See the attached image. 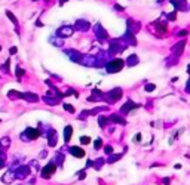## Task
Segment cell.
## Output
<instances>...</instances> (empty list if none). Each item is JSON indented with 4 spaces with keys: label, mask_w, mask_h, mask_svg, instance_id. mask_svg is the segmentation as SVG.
Masks as SVG:
<instances>
[{
    "label": "cell",
    "mask_w": 190,
    "mask_h": 185,
    "mask_svg": "<svg viewBox=\"0 0 190 185\" xmlns=\"http://www.w3.org/2000/svg\"><path fill=\"white\" fill-rule=\"evenodd\" d=\"M6 16H9V20L12 21V22H14L15 25L18 24V21H16V18L14 16V13H12V12H9V11H7V12H6Z\"/></svg>",
    "instance_id": "11"
},
{
    "label": "cell",
    "mask_w": 190,
    "mask_h": 185,
    "mask_svg": "<svg viewBox=\"0 0 190 185\" xmlns=\"http://www.w3.org/2000/svg\"><path fill=\"white\" fill-rule=\"evenodd\" d=\"M7 67H9V62H6V64H5V65L2 67V68H3V71H6V73H9V68H7Z\"/></svg>",
    "instance_id": "15"
},
{
    "label": "cell",
    "mask_w": 190,
    "mask_h": 185,
    "mask_svg": "<svg viewBox=\"0 0 190 185\" xmlns=\"http://www.w3.org/2000/svg\"><path fill=\"white\" fill-rule=\"evenodd\" d=\"M0 51H2V46H0Z\"/></svg>",
    "instance_id": "21"
},
{
    "label": "cell",
    "mask_w": 190,
    "mask_h": 185,
    "mask_svg": "<svg viewBox=\"0 0 190 185\" xmlns=\"http://www.w3.org/2000/svg\"><path fill=\"white\" fill-rule=\"evenodd\" d=\"M14 173H6V176H3V178H2V181H3V182H6V184H9V182H12V181H14Z\"/></svg>",
    "instance_id": "9"
},
{
    "label": "cell",
    "mask_w": 190,
    "mask_h": 185,
    "mask_svg": "<svg viewBox=\"0 0 190 185\" xmlns=\"http://www.w3.org/2000/svg\"><path fill=\"white\" fill-rule=\"evenodd\" d=\"M153 89H155V86H153V85H149V86H147V90H153Z\"/></svg>",
    "instance_id": "20"
},
{
    "label": "cell",
    "mask_w": 190,
    "mask_h": 185,
    "mask_svg": "<svg viewBox=\"0 0 190 185\" xmlns=\"http://www.w3.org/2000/svg\"><path fill=\"white\" fill-rule=\"evenodd\" d=\"M101 147V139H97V142H95V148H100Z\"/></svg>",
    "instance_id": "16"
},
{
    "label": "cell",
    "mask_w": 190,
    "mask_h": 185,
    "mask_svg": "<svg viewBox=\"0 0 190 185\" xmlns=\"http://www.w3.org/2000/svg\"><path fill=\"white\" fill-rule=\"evenodd\" d=\"M80 142H82V144H89V136H82Z\"/></svg>",
    "instance_id": "14"
},
{
    "label": "cell",
    "mask_w": 190,
    "mask_h": 185,
    "mask_svg": "<svg viewBox=\"0 0 190 185\" xmlns=\"http://www.w3.org/2000/svg\"><path fill=\"white\" fill-rule=\"evenodd\" d=\"M9 145H11V139L7 138V136H6V138H3L2 141H0V147H3V148H7Z\"/></svg>",
    "instance_id": "10"
},
{
    "label": "cell",
    "mask_w": 190,
    "mask_h": 185,
    "mask_svg": "<svg viewBox=\"0 0 190 185\" xmlns=\"http://www.w3.org/2000/svg\"><path fill=\"white\" fill-rule=\"evenodd\" d=\"M28 173H30V167H27V166H21L20 169L16 170V176H20V178H25Z\"/></svg>",
    "instance_id": "5"
},
{
    "label": "cell",
    "mask_w": 190,
    "mask_h": 185,
    "mask_svg": "<svg viewBox=\"0 0 190 185\" xmlns=\"http://www.w3.org/2000/svg\"><path fill=\"white\" fill-rule=\"evenodd\" d=\"M5 166V154L0 151V167H3Z\"/></svg>",
    "instance_id": "12"
},
{
    "label": "cell",
    "mask_w": 190,
    "mask_h": 185,
    "mask_svg": "<svg viewBox=\"0 0 190 185\" xmlns=\"http://www.w3.org/2000/svg\"><path fill=\"white\" fill-rule=\"evenodd\" d=\"M71 33H73V30H71L70 27H62V28L58 30V36H62V37H67V36H70Z\"/></svg>",
    "instance_id": "6"
},
{
    "label": "cell",
    "mask_w": 190,
    "mask_h": 185,
    "mask_svg": "<svg viewBox=\"0 0 190 185\" xmlns=\"http://www.w3.org/2000/svg\"><path fill=\"white\" fill-rule=\"evenodd\" d=\"M104 150H106V154H111V147H106Z\"/></svg>",
    "instance_id": "18"
},
{
    "label": "cell",
    "mask_w": 190,
    "mask_h": 185,
    "mask_svg": "<svg viewBox=\"0 0 190 185\" xmlns=\"http://www.w3.org/2000/svg\"><path fill=\"white\" fill-rule=\"evenodd\" d=\"M70 154L75 156V157H77V159H82V157L85 156V151H83L82 148H79V147H71V148H70Z\"/></svg>",
    "instance_id": "3"
},
{
    "label": "cell",
    "mask_w": 190,
    "mask_h": 185,
    "mask_svg": "<svg viewBox=\"0 0 190 185\" xmlns=\"http://www.w3.org/2000/svg\"><path fill=\"white\" fill-rule=\"evenodd\" d=\"M71 133H73V129H71V126H67L66 129H64V141L68 142L70 141V136H71Z\"/></svg>",
    "instance_id": "8"
},
{
    "label": "cell",
    "mask_w": 190,
    "mask_h": 185,
    "mask_svg": "<svg viewBox=\"0 0 190 185\" xmlns=\"http://www.w3.org/2000/svg\"><path fill=\"white\" fill-rule=\"evenodd\" d=\"M122 65H123V62H122V61L116 59L115 62H111V64L109 65V71H119V70L122 68Z\"/></svg>",
    "instance_id": "4"
},
{
    "label": "cell",
    "mask_w": 190,
    "mask_h": 185,
    "mask_svg": "<svg viewBox=\"0 0 190 185\" xmlns=\"http://www.w3.org/2000/svg\"><path fill=\"white\" fill-rule=\"evenodd\" d=\"M9 52H11V53H12V55H14V53H16V47H11V49H9Z\"/></svg>",
    "instance_id": "19"
},
{
    "label": "cell",
    "mask_w": 190,
    "mask_h": 185,
    "mask_svg": "<svg viewBox=\"0 0 190 185\" xmlns=\"http://www.w3.org/2000/svg\"><path fill=\"white\" fill-rule=\"evenodd\" d=\"M21 98H24L25 101H31V102H36L37 101V95H34V93H21Z\"/></svg>",
    "instance_id": "7"
},
{
    "label": "cell",
    "mask_w": 190,
    "mask_h": 185,
    "mask_svg": "<svg viewBox=\"0 0 190 185\" xmlns=\"http://www.w3.org/2000/svg\"><path fill=\"white\" fill-rule=\"evenodd\" d=\"M64 108L67 110V111H70V112H75V108L71 105H68V104H64Z\"/></svg>",
    "instance_id": "13"
},
{
    "label": "cell",
    "mask_w": 190,
    "mask_h": 185,
    "mask_svg": "<svg viewBox=\"0 0 190 185\" xmlns=\"http://www.w3.org/2000/svg\"><path fill=\"white\" fill-rule=\"evenodd\" d=\"M39 136V132L36 130V129H33V127H27L25 130H24V133H21V139L22 141H33V139H36Z\"/></svg>",
    "instance_id": "1"
},
{
    "label": "cell",
    "mask_w": 190,
    "mask_h": 185,
    "mask_svg": "<svg viewBox=\"0 0 190 185\" xmlns=\"http://www.w3.org/2000/svg\"><path fill=\"white\" fill-rule=\"evenodd\" d=\"M24 74V70H21V68H16V76H22Z\"/></svg>",
    "instance_id": "17"
},
{
    "label": "cell",
    "mask_w": 190,
    "mask_h": 185,
    "mask_svg": "<svg viewBox=\"0 0 190 185\" xmlns=\"http://www.w3.org/2000/svg\"><path fill=\"white\" fill-rule=\"evenodd\" d=\"M55 169H57V167H55L54 163H48V165L45 166L43 169H42V176H43L45 179L51 178V176H52V175L55 173Z\"/></svg>",
    "instance_id": "2"
}]
</instances>
